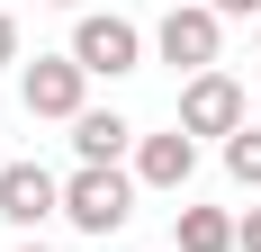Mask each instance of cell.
I'll return each mask as SVG.
<instances>
[{
  "label": "cell",
  "instance_id": "cell-13",
  "mask_svg": "<svg viewBox=\"0 0 261 252\" xmlns=\"http://www.w3.org/2000/svg\"><path fill=\"white\" fill-rule=\"evenodd\" d=\"M216 18H261V0H207Z\"/></svg>",
  "mask_w": 261,
  "mask_h": 252
},
{
  "label": "cell",
  "instance_id": "cell-7",
  "mask_svg": "<svg viewBox=\"0 0 261 252\" xmlns=\"http://www.w3.org/2000/svg\"><path fill=\"white\" fill-rule=\"evenodd\" d=\"M135 144H144V135H135L117 108H81V117H72V153H81V171H126Z\"/></svg>",
  "mask_w": 261,
  "mask_h": 252
},
{
  "label": "cell",
  "instance_id": "cell-2",
  "mask_svg": "<svg viewBox=\"0 0 261 252\" xmlns=\"http://www.w3.org/2000/svg\"><path fill=\"white\" fill-rule=\"evenodd\" d=\"M135 189H144L135 171H72V180H63V225H72V234H90V243L126 234Z\"/></svg>",
  "mask_w": 261,
  "mask_h": 252
},
{
  "label": "cell",
  "instance_id": "cell-6",
  "mask_svg": "<svg viewBox=\"0 0 261 252\" xmlns=\"http://www.w3.org/2000/svg\"><path fill=\"white\" fill-rule=\"evenodd\" d=\"M45 216H63V180H54L45 162H0V225L36 234Z\"/></svg>",
  "mask_w": 261,
  "mask_h": 252
},
{
  "label": "cell",
  "instance_id": "cell-11",
  "mask_svg": "<svg viewBox=\"0 0 261 252\" xmlns=\"http://www.w3.org/2000/svg\"><path fill=\"white\" fill-rule=\"evenodd\" d=\"M27 54H18V18H9V9H0V72H18Z\"/></svg>",
  "mask_w": 261,
  "mask_h": 252
},
{
  "label": "cell",
  "instance_id": "cell-17",
  "mask_svg": "<svg viewBox=\"0 0 261 252\" xmlns=\"http://www.w3.org/2000/svg\"><path fill=\"white\" fill-rule=\"evenodd\" d=\"M0 9H9V0H0Z\"/></svg>",
  "mask_w": 261,
  "mask_h": 252
},
{
  "label": "cell",
  "instance_id": "cell-9",
  "mask_svg": "<svg viewBox=\"0 0 261 252\" xmlns=\"http://www.w3.org/2000/svg\"><path fill=\"white\" fill-rule=\"evenodd\" d=\"M171 252H234V216L225 207H180L171 216Z\"/></svg>",
  "mask_w": 261,
  "mask_h": 252
},
{
  "label": "cell",
  "instance_id": "cell-8",
  "mask_svg": "<svg viewBox=\"0 0 261 252\" xmlns=\"http://www.w3.org/2000/svg\"><path fill=\"white\" fill-rule=\"evenodd\" d=\"M144 189H189L198 180V135H180V126H162V135H144L135 144V162H126Z\"/></svg>",
  "mask_w": 261,
  "mask_h": 252
},
{
  "label": "cell",
  "instance_id": "cell-16",
  "mask_svg": "<svg viewBox=\"0 0 261 252\" xmlns=\"http://www.w3.org/2000/svg\"><path fill=\"white\" fill-rule=\"evenodd\" d=\"M45 9H81V0H45Z\"/></svg>",
  "mask_w": 261,
  "mask_h": 252
},
{
  "label": "cell",
  "instance_id": "cell-12",
  "mask_svg": "<svg viewBox=\"0 0 261 252\" xmlns=\"http://www.w3.org/2000/svg\"><path fill=\"white\" fill-rule=\"evenodd\" d=\"M234 252H261V207H243V216H234Z\"/></svg>",
  "mask_w": 261,
  "mask_h": 252
},
{
  "label": "cell",
  "instance_id": "cell-4",
  "mask_svg": "<svg viewBox=\"0 0 261 252\" xmlns=\"http://www.w3.org/2000/svg\"><path fill=\"white\" fill-rule=\"evenodd\" d=\"M18 108L45 117V126H72L90 108V72H81L72 54H36V63H18Z\"/></svg>",
  "mask_w": 261,
  "mask_h": 252
},
{
  "label": "cell",
  "instance_id": "cell-10",
  "mask_svg": "<svg viewBox=\"0 0 261 252\" xmlns=\"http://www.w3.org/2000/svg\"><path fill=\"white\" fill-rule=\"evenodd\" d=\"M225 180H234V189H261V126H243V135H225Z\"/></svg>",
  "mask_w": 261,
  "mask_h": 252
},
{
  "label": "cell",
  "instance_id": "cell-14",
  "mask_svg": "<svg viewBox=\"0 0 261 252\" xmlns=\"http://www.w3.org/2000/svg\"><path fill=\"white\" fill-rule=\"evenodd\" d=\"M9 252H54V243H27V234H18V243H9Z\"/></svg>",
  "mask_w": 261,
  "mask_h": 252
},
{
  "label": "cell",
  "instance_id": "cell-15",
  "mask_svg": "<svg viewBox=\"0 0 261 252\" xmlns=\"http://www.w3.org/2000/svg\"><path fill=\"white\" fill-rule=\"evenodd\" d=\"M252 81H261V27H252Z\"/></svg>",
  "mask_w": 261,
  "mask_h": 252
},
{
  "label": "cell",
  "instance_id": "cell-3",
  "mask_svg": "<svg viewBox=\"0 0 261 252\" xmlns=\"http://www.w3.org/2000/svg\"><path fill=\"white\" fill-rule=\"evenodd\" d=\"M216 45H225V18H216L207 0H171V9H162V27H153V54H162L180 81L216 72Z\"/></svg>",
  "mask_w": 261,
  "mask_h": 252
},
{
  "label": "cell",
  "instance_id": "cell-5",
  "mask_svg": "<svg viewBox=\"0 0 261 252\" xmlns=\"http://www.w3.org/2000/svg\"><path fill=\"white\" fill-rule=\"evenodd\" d=\"M171 126L180 135H243L252 126V99H243V81L234 72H198V81H180V108H171Z\"/></svg>",
  "mask_w": 261,
  "mask_h": 252
},
{
  "label": "cell",
  "instance_id": "cell-1",
  "mask_svg": "<svg viewBox=\"0 0 261 252\" xmlns=\"http://www.w3.org/2000/svg\"><path fill=\"white\" fill-rule=\"evenodd\" d=\"M144 45H153V36H144L135 18H117V9H81L63 54H72L90 81H126V72H144Z\"/></svg>",
  "mask_w": 261,
  "mask_h": 252
}]
</instances>
